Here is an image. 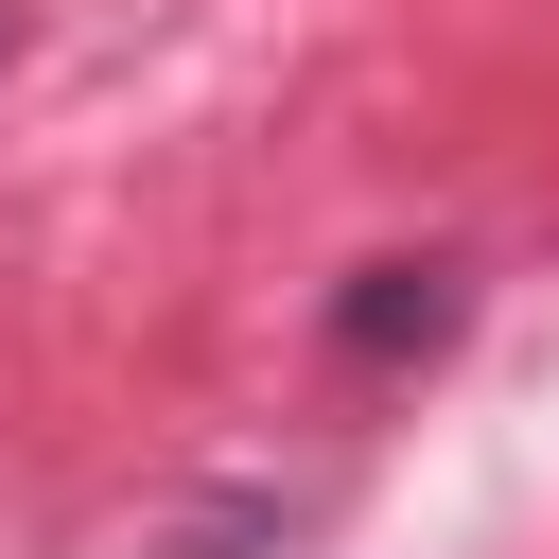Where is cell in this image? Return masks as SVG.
I'll use <instances>...</instances> for the list:
<instances>
[{
    "label": "cell",
    "mask_w": 559,
    "mask_h": 559,
    "mask_svg": "<svg viewBox=\"0 0 559 559\" xmlns=\"http://www.w3.org/2000/svg\"><path fill=\"white\" fill-rule=\"evenodd\" d=\"M314 332H332V367H437V349L472 332V262H454V245H419V262H349Z\"/></svg>",
    "instance_id": "6da1fadb"
},
{
    "label": "cell",
    "mask_w": 559,
    "mask_h": 559,
    "mask_svg": "<svg viewBox=\"0 0 559 559\" xmlns=\"http://www.w3.org/2000/svg\"><path fill=\"white\" fill-rule=\"evenodd\" d=\"M0 52H17V0H0Z\"/></svg>",
    "instance_id": "3957f363"
},
{
    "label": "cell",
    "mask_w": 559,
    "mask_h": 559,
    "mask_svg": "<svg viewBox=\"0 0 559 559\" xmlns=\"http://www.w3.org/2000/svg\"><path fill=\"white\" fill-rule=\"evenodd\" d=\"M314 524H332V489H314V472H297V489H280V472H245V489H210V507H157V542H140V559H297Z\"/></svg>",
    "instance_id": "7a4b0ae2"
}]
</instances>
